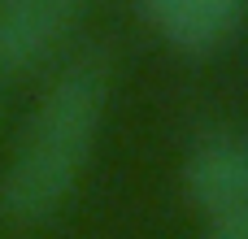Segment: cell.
<instances>
[{
    "label": "cell",
    "mask_w": 248,
    "mask_h": 239,
    "mask_svg": "<svg viewBox=\"0 0 248 239\" xmlns=\"http://www.w3.org/2000/svg\"><path fill=\"white\" fill-rule=\"evenodd\" d=\"M187 205L205 218H222L248 209V135L240 131H209L201 135L179 170Z\"/></svg>",
    "instance_id": "cell-2"
},
{
    "label": "cell",
    "mask_w": 248,
    "mask_h": 239,
    "mask_svg": "<svg viewBox=\"0 0 248 239\" xmlns=\"http://www.w3.org/2000/svg\"><path fill=\"white\" fill-rule=\"evenodd\" d=\"M109 109V61L100 52L74 57L31 109L4 170L0 213L17 226H39L74 196Z\"/></svg>",
    "instance_id": "cell-1"
},
{
    "label": "cell",
    "mask_w": 248,
    "mask_h": 239,
    "mask_svg": "<svg viewBox=\"0 0 248 239\" xmlns=\"http://www.w3.org/2000/svg\"><path fill=\"white\" fill-rule=\"evenodd\" d=\"M201 239H248V209L222 213V218H205V235Z\"/></svg>",
    "instance_id": "cell-5"
},
{
    "label": "cell",
    "mask_w": 248,
    "mask_h": 239,
    "mask_svg": "<svg viewBox=\"0 0 248 239\" xmlns=\"http://www.w3.org/2000/svg\"><path fill=\"white\" fill-rule=\"evenodd\" d=\"M244 9L248 0H140V13L148 17V26L179 52L222 48L235 35Z\"/></svg>",
    "instance_id": "cell-4"
},
{
    "label": "cell",
    "mask_w": 248,
    "mask_h": 239,
    "mask_svg": "<svg viewBox=\"0 0 248 239\" xmlns=\"http://www.w3.org/2000/svg\"><path fill=\"white\" fill-rule=\"evenodd\" d=\"M83 9L87 0H0V78L44 65Z\"/></svg>",
    "instance_id": "cell-3"
}]
</instances>
